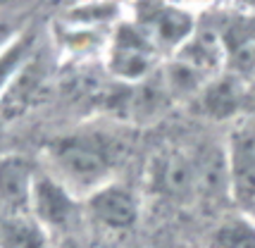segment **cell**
Listing matches in <instances>:
<instances>
[{
	"instance_id": "obj_1",
	"label": "cell",
	"mask_w": 255,
	"mask_h": 248,
	"mask_svg": "<svg viewBox=\"0 0 255 248\" xmlns=\"http://www.w3.org/2000/svg\"><path fill=\"white\" fill-rule=\"evenodd\" d=\"M45 172L84 201L100 186L115 181L120 146L105 131L79 129L50 141L45 148Z\"/></svg>"
},
{
	"instance_id": "obj_2",
	"label": "cell",
	"mask_w": 255,
	"mask_h": 248,
	"mask_svg": "<svg viewBox=\"0 0 255 248\" xmlns=\"http://www.w3.org/2000/svg\"><path fill=\"white\" fill-rule=\"evenodd\" d=\"M105 65L115 79L124 86L143 84L155 74L162 65V55L148 36L136 24L124 17L122 22L112 29V36L105 45Z\"/></svg>"
},
{
	"instance_id": "obj_3",
	"label": "cell",
	"mask_w": 255,
	"mask_h": 248,
	"mask_svg": "<svg viewBox=\"0 0 255 248\" xmlns=\"http://www.w3.org/2000/svg\"><path fill=\"white\" fill-rule=\"evenodd\" d=\"M129 19L148 36V41L155 45L160 55H165V60L174 55L198 29V14L184 5H136L131 7Z\"/></svg>"
},
{
	"instance_id": "obj_4",
	"label": "cell",
	"mask_w": 255,
	"mask_h": 248,
	"mask_svg": "<svg viewBox=\"0 0 255 248\" xmlns=\"http://www.w3.org/2000/svg\"><path fill=\"white\" fill-rule=\"evenodd\" d=\"M229 198L239 213L255 217V122L236 120L224 138Z\"/></svg>"
},
{
	"instance_id": "obj_5",
	"label": "cell",
	"mask_w": 255,
	"mask_h": 248,
	"mask_svg": "<svg viewBox=\"0 0 255 248\" xmlns=\"http://www.w3.org/2000/svg\"><path fill=\"white\" fill-rule=\"evenodd\" d=\"M84 201L74 196L53 174L41 172L29 203V215L43 232H67L77 222Z\"/></svg>"
},
{
	"instance_id": "obj_6",
	"label": "cell",
	"mask_w": 255,
	"mask_h": 248,
	"mask_svg": "<svg viewBox=\"0 0 255 248\" xmlns=\"http://www.w3.org/2000/svg\"><path fill=\"white\" fill-rule=\"evenodd\" d=\"M84 208L91 215V220L108 232H129L138 222L141 213L136 193L117 179L86 196Z\"/></svg>"
},
{
	"instance_id": "obj_7",
	"label": "cell",
	"mask_w": 255,
	"mask_h": 248,
	"mask_svg": "<svg viewBox=\"0 0 255 248\" xmlns=\"http://www.w3.org/2000/svg\"><path fill=\"white\" fill-rule=\"evenodd\" d=\"M38 174L41 169L33 165L31 158H26L22 153L0 155V208H5L14 217L29 213Z\"/></svg>"
},
{
	"instance_id": "obj_8",
	"label": "cell",
	"mask_w": 255,
	"mask_h": 248,
	"mask_svg": "<svg viewBox=\"0 0 255 248\" xmlns=\"http://www.w3.org/2000/svg\"><path fill=\"white\" fill-rule=\"evenodd\" d=\"M150 177L155 191L172 198H189L198 193L196 162L186 150H165L160 158H155V169Z\"/></svg>"
},
{
	"instance_id": "obj_9",
	"label": "cell",
	"mask_w": 255,
	"mask_h": 248,
	"mask_svg": "<svg viewBox=\"0 0 255 248\" xmlns=\"http://www.w3.org/2000/svg\"><path fill=\"white\" fill-rule=\"evenodd\" d=\"M43 79H45V67L41 62L38 50L33 53L26 65L19 69V74L14 77L10 84V89L5 91V96L0 98V115L2 117H19L31 108L38 93L43 91Z\"/></svg>"
},
{
	"instance_id": "obj_10",
	"label": "cell",
	"mask_w": 255,
	"mask_h": 248,
	"mask_svg": "<svg viewBox=\"0 0 255 248\" xmlns=\"http://www.w3.org/2000/svg\"><path fill=\"white\" fill-rule=\"evenodd\" d=\"M241 101H244V89L239 79H234L229 74H220L217 79H212L205 89L198 93V108L208 115L210 120L217 122H236L241 120L239 110H241Z\"/></svg>"
},
{
	"instance_id": "obj_11",
	"label": "cell",
	"mask_w": 255,
	"mask_h": 248,
	"mask_svg": "<svg viewBox=\"0 0 255 248\" xmlns=\"http://www.w3.org/2000/svg\"><path fill=\"white\" fill-rule=\"evenodd\" d=\"M33 53H36V36L24 29L0 50V98L5 96V91L10 89L14 77Z\"/></svg>"
},
{
	"instance_id": "obj_12",
	"label": "cell",
	"mask_w": 255,
	"mask_h": 248,
	"mask_svg": "<svg viewBox=\"0 0 255 248\" xmlns=\"http://www.w3.org/2000/svg\"><path fill=\"white\" fill-rule=\"evenodd\" d=\"M217 248H255V217L239 213L224 220L217 234H215Z\"/></svg>"
}]
</instances>
